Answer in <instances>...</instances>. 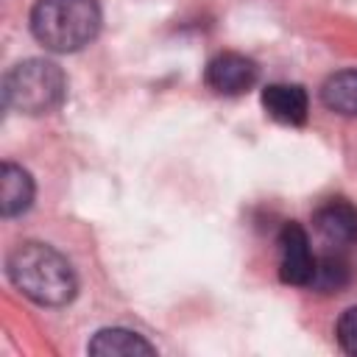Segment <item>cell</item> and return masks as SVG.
Instances as JSON below:
<instances>
[{
  "mask_svg": "<svg viewBox=\"0 0 357 357\" xmlns=\"http://www.w3.org/2000/svg\"><path fill=\"white\" fill-rule=\"evenodd\" d=\"M67 98V78L56 61L25 59L3 75V100L20 114L56 112Z\"/></svg>",
  "mask_w": 357,
  "mask_h": 357,
  "instance_id": "obj_3",
  "label": "cell"
},
{
  "mask_svg": "<svg viewBox=\"0 0 357 357\" xmlns=\"http://www.w3.org/2000/svg\"><path fill=\"white\" fill-rule=\"evenodd\" d=\"M315 229L332 245H357V206L346 198H332L315 212Z\"/></svg>",
  "mask_w": 357,
  "mask_h": 357,
  "instance_id": "obj_6",
  "label": "cell"
},
{
  "mask_svg": "<svg viewBox=\"0 0 357 357\" xmlns=\"http://www.w3.org/2000/svg\"><path fill=\"white\" fill-rule=\"evenodd\" d=\"M349 279H351V265L340 251L315 257V271H312L310 287H315L321 293H337L340 287L349 284Z\"/></svg>",
  "mask_w": 357,
  "mask_h": 357,
  "instance_id": "obj_11",
  "label": "cell"
},
{
  "mask_svg": "<svg viewBox=\"0 0 357 357\" xmlns=\"http://www.w3.org/2000/svg\"><path fill=\"white\" fill-rule=\"evenodd\" d=\"M86 351L89 354H112V357H137V354H156V346L131 329L112 326V329L95 332Z\"/></svg>",
  "mask_w": 357,
  "mask_h": 357,
  "instance_id": "obj_9",
  "label": "cell"
},
{
  "mask_svg": "<svg viewBox=\"0 0 357 357\" xmlns=\"http://www.w3.org/2000/svg\"><path fill=\"white\" fill-rule=\"evenodd\" d=\"M6 273L22 296L42 307H61L78 290L73 265L47 243H20L6 259Z\"/></svg>",
  "mask_w": 357,
  "mask_h": 357,
  "instance_id": "obj_1",
  "label": "cell"
},
{
  "mask_svg": "<svg viewBox=\"0 0 357 357\" xmlns=\"http://www.w3.org/2000/svg\"><path fill=\"white\" fill-rule=\"evenodd\" d=\"M335 335H337L340 349H343L346 354H354V357H357V307H349V310L340 315Z\"/></svg>",
  "mask_w": 357,
  "mask_h": 357,
  "instance_id": "obj_12",
  "label": "cell"
},
{
  "mask_svg": "<svg viewBox=\"0 0 357 357\" xmlns=\"http://www.w3.org/2000/svg\"><path fill=\"white\" fill-rule=\"evenodd\" d=\"M321 100L329 112L357 117V70H340L329 75L321 86Z\"/></svg>",
  "mask_w": 357,
  "mask_h": 357,
  "instance_id": "obj_10",
  "label": "cell"
},
{
  "mask_svg": "<svg viewBox=\"0 0 357 357\" xmlns=\"http://www.w3.org/2000/svg\"><path fill=\"white\" fill-rule=\"evenodd\" d=\"M33 192H36V187L25 167H20L14 162L0 165V212H3V218H17V215L28 212L33 204Z\"/></svg>",
  "mask_w": 357,
  "mask_h": 357,
  "instance_id": "obj_8",
  "label": "cell"
},
{
  "mask_svg": "<svg viewBox=\"0 0 357 357\" xmlns=\"http://www.w3.org/2000/svg\"><path fill=\"white\" fill-rule=\"evenodd\" d=\"M315 271V254L310 248V237L298 223H284L279 234V276L287 284L310 287Z\"/></svg>",
  "mask_w": 357,
  "mask_h": 357,
  "instance_id": "obj_5",
  "label": "cell"
},
{
  "mask_svg": "<svg viewBox=\"0 0 357 357\" xmlns=\"http://www.w3.org/2000/svg\"><path fill=\"white\" fill-rule=\"evenodd\" d=\"M262 109L284 126H301L310 112L307 92L298 84H268L262 89Z\"/></svg>",
  "mask_w": 357,
  "mask_h": 357,
  "instance_id": "obj_7",
  "label": "cell"
},
{
  "mask_svg": "<svg viewBox=\"0 0 357 357\" xmlns=\"http://www.w3.org/2000/svg\"><path fill=\"white\" fill-rule=\"evenodd\" d=\"M257 78H259L257 61L234 50L218 53L206 64V73H204L206 86L218 95H243L257 84Z\"/></svg>",
  "mask_w": 357,
  "mask_h": 357,
  "instance_id": "obj_4",
  "label": "cell"
},
{
  "mask_svg": "<svg viewBox=\"0 0 357 357\" xmlns=\"http://www.w3.org/2000/svg\"><path fill=\"white\" fill-rule=\"evenodd\" d=\"M31 31L39 45L53 53H75L100 31L98 0H36L31 8Z\"/></svg>",
  "mask_w": 357,
  "mask_h": 357,
  "instance_id": "obj_2",
  "label": "cell"
}]
</instances>
